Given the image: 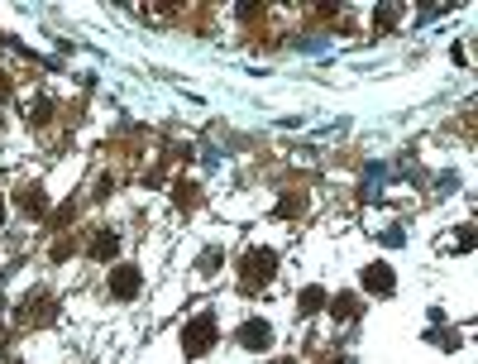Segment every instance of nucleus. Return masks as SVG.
<instances>
[{
    "mask_svg": "<svg viewBox=\"0 0 478 364\" xmlns=\"http://www.w3.org/2000/svg\"><path fill=\"white\" fill-rule=\"evenodd\" d=\"M273 269H278L273 250H254L249 259H244V292H259V283L273 278Z\"/></svg>",
    "mask_w": 478,
    "mask_h": 364,
    "instance_id": "f257e3e1",
    "label": "nucleus"
},
{
    "mask_svg": "<svg viewBox=\"0 0 478 364\" xmlns=\"http://www.w3.org/2000/svg\"><path fill=\"white\" fill-rule=\"evenodd\" d=\"M182 345H186V355H201V350H211V345H215V316H196V321H186Z\"/></svg>",
    "mask_w": 478,
    "mask_h": 364,
    "instance_id": "f03ea898",
    "label": "nucleus"
},
{
    "mask_svg": "<svg viewBox=\"0 0 478 364\" xmlns=\"http://www.w3.org/2000/svg\"><path fill=\"white\" fill-rule=\"evenodd\" d=\"M110 292H115V297H134V292H139V269H130V264L115 269V274H110Z\"/></svg>",
    "mask_w": 478,
    "mask_h": 364,
    "instance_id": "7ed1b4c3",
    "label": "nucleus"
},
{
    "mask_svg": "<svg viewBox=\"0 0 478 364\" xmlns=\"http://www.w3.org/2000/svg\"><path fill=\"white\" fill-rule=\"evenodd\" d=\"M364 283H369V292H392L397 274H392L388 264H369V269H364Z\"/></svg>",
    "mask_w": 478,
    "mask_h": 364,
    "instance_id": "20e7f679",
    "label": "nucleus"
},
{
    "mask_svg": "<svg viewBox=\"0 0 478 364\" xmlns=\"http://www.w3.org/2000/svg\"><path fill=\"white\" fill-rule=\"evenodd\" d=\"M239 340H244L249 350H268V340H273V331H268V321H244V331H239Z\"/></svg>",
    "mask_w": 478,
    "mask_h": 364,
    "instance_id": "39448f33",
    "label": "nucleus"
},
{
    "mask_svg": "<svg viewBox=\"0 0 478 364\" xmlns=\"http://www.w3.org/2000/svg\"><path fill=\"white\" fill-rule=\"evenodd\" d=\"M115 250H120V240H115L110 230H101V235L91 240V254H96V259H110V254H115Z\"/></svg>",
    "mask_w": 478,
    "mask_h": 364,
    "instance_id": "423d86ee",
    "label": "nucleus"
},
{
    "mask_svg": "<svg viewBox=\"0 0 478 364\" xmlns=\"http://www.w3.org/2000/svg\"><path fill=\"white\" fill-rule=\"evenodd\" d=\"M20 201H25V206H29V216H34V221H39V216H43V206H48V201H43V192H39V187H25V192H20Z\"/></svg>",
    "mask_w": 478,
    "mask_h": 364,
    "instance_id": "0eeeda50",
    "label": "nucleus"
},
{
    "mask_svg": "<svg viewBox=\"0 0 478 364\" xmlns=\"http://www.w3.org/2000/svg\"><path fill=\"white\" fill-rule=\"evenodd\" d=\"M325 307V292H320V288H306V292H301V311H320Z\"/></svg>",
    "mask_w": 478,
    "mask_h": 364,
    "instance_id": "6e6552de",
    "label": "nucleus"
},
{
    "mask_svg": "<svg viewBox=\"0 0 478 364\" xmlns=\"http://www.w3.org/2000/svg\"><path fill=\"white\" fill-rule=\"evenodd\" d=\"M335 316L345 321V316H359V297H335Z\"/></svg>",
    "mask_w": 478,
    "mask_h": 364,
    "instance_id": "1a4fd4ad",
    "label": "nucleus"
},
{
    "mask_svg": "<svg viewBox=\"0 0 478 364\" xmlns=\"http://www.w3.org/2000/svg\"><path fill=\"white\" fill-rule=\"evenodd\" d=\"M177 201H182V206H191V201H196V187H186V182H182V187H177Z\"/></svg>",
    "mask_w": 478,
    "mask_h": 364,
    "instance_id": "9d476101",
    "label": "nucleus"
},
{
    "mask_svg": "<svg viewBox=\"0 0 478 364\" xmlns=\"http://www.w3.org/2000/svg\"><path fill=\"white\" fill-rule=\"evenodd\" d=\"M0 221H5V196H0Z\"/></svg>",
    "mask_w": 478,
    "mask_h": 364,
    "instance_id": "9b49d317",
    "label": "nucleus"
}]
</instances>
